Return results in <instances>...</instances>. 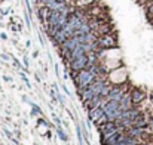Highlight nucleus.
<instances>
[{"label": "nucleus", "instance_id": "ddd939ff", "mask_svg": "<svg viewBox=\"0 0 153 145\" xmlns=\"http://www.w3.org/2000/svg\"><path fill=\"white\" fill-rule=\"evenodd\" d=\"M110 91H111V86L105 85V86L102 88V91H101V93H100V95H101L102 98H107L108 96V93H110Z\"/></svg>", "mask_w": 153, "mask_h": 145}, {"label": "nucleus", "instance_id": "9b49d317", "mask_svg": "<svg viewBox=\"0 0 153 145\" xmlns=\"http://www.w3.org/2000/svg\"><path fill=\"white\" fill-rule=\"evenodd\" d=\"M140 114V111L137 110V108H129V110H126V111H122V116H120V119H129V120H135V117ZM119 120V119H117Z\"/></svg>", "mask_w": 153, "mask_h": 145}, {"label": "nucleus", "instance_id": "20e7f679", "mask_svg": "<svg viewBox=\"0 0 153 145\" xmlns=\"http://www.w3.org/2000/svg\"><path fill=\"white\" fill-rule=\"evenodd\" d=\"M125 93H126V89H125L123 86H120V85L111 86V91H110L107 99H108V101H117V102H119L122 98L125 96Z\"/></svg>", "mask_w": 153, "mask_h": 145}, {"label": "nucleus", "instance_id": "9d476101", "mask_svg": "<svg viewBox=\"0 0 153 145\" xmlns=\"http://www.w3.org/2000/svg\"><path fill=\"white\" fill-rule=\"evenodd\" d=\"M144 132H146V129L144 127H138V126H132V127H129L128 130H126V133L128 135H131V136H134V138H141L143 135H144Z\"/></svg>", "mask_w": 153, "mask_h": 145}, {"label": "nucleus", "instance_id": "6ab92c4d", "mask_svg": "<svg viewBox=\"0 0 153 145\" xmlns=\"http://www.w3.org/2000/svg\"><path fill=\"white\" fill-rule=\"evenodd\" d=\"M24 65L28 68V61H27V58H24Z\"/></svg>", "mask_w": 153, "mask_h": 145}, {"label": "nucleus", "instance_id": "0eeeda50", "mask_svg": "<svg viewBox=\"0 0 153 145\" xmlns=\"http://www.w3.org/2000/svg\"><path fill=\"white\" fill-rule=\"evenodd\" d=\"M113 28V25L110 24V21H107V22H102L100 24L95 30H94V33L97 34V36H102V34H108L110 33V30Z\"/></svg>", "mask_w": 153, "mask_h": 145}, {"label": "nucleus", "instance_id": "39448f33", "mask_svg": "<svg viewBox=\"0 0 153 145\" xmlns=\"http://www.w3.org/2000/svg\"><path fill=\"white\" fill-rule=\"evenodd\" d=\"M132 107H134V102H132L131 92H129V93L126 92L125 96L119 101V110H120V111H126V110H129V108H132Z\"/></svg>", "mask_w": 153, "mask_h": 145}, {"label": "nucleus", "instance_id": "2eb2a0df", "mask_svg": "<svg viewBox=\"0 0 153 145\" xmlns=\"http://www.w3.org/2000/svg\"><path fill=\"white\" fill-rule=\"evenodd\" d=\"M56 132H58V136H59L62 141H67V135H65V133H64V132H62L59 127H58V130H56Z\"/></svg>", "mask_w": 153, "mask_h": 145}, {"label": "nucleus", "instance_id": "7ed1b4c3", "mask_svg": "<svg viewBox=\"0 0 153 145\" xmlns=\"http://www.w3.org/2000/svg\"><path fill=\"white\" fill-rule=\"evenodd\" d=\"M68 67H70V70L74 71V73H77V71L86 68V67H88V53L83 55V56H80V58H77V59H74V61H71V62L68 64Z\"/></svg>", "mask_w": 153, "mask_h": 145}, {"label": "nucleus", "instance_id": "1a4fd4ad", "mask_svg": "<svg viewBox=\"0 0 153 145\" xmlns=\"http://www.w3.org/2000/svg\"><path fill=\"white\" fill-rule=\"evenodd\" d=\"M67 39H68V36H67V33L64 31V28H61V30H59V31H58V33H56V34L52 37V40H53V43H55L56 46H61V45H62V43H64Z\"/></svg>", "mask_w": 153, "mask_h": 145}, {"label": "nucleus", "instance_id": "6e6552de", "mask_svg": "<svg viewBox=\"0 0 153 145\" xmlns=\"http://www.w3.org/2000/svg\"><path fill=\"white\" fill-rule=\"evenodd\" d=\"M131 96H132V102H134V105H135V104H140V102L144 101L146 92L141 91V89H132V91H131Z\"/></svg>", "mask_w": 153, "mask_h": 145}, {"label": "nucleus", "instance_id": "dca6fc26", "mask_svg": "<svg viewBox=\"0 0 153 145\" xmlns=\"http://www.w3.org/2000/svg\"><path fill=\"white\" fill-rule=\"evenodd\" d=\"M147 130H149L150 133H153V119H152V120H149V126H147Z\"/></svg>", "mask_w": 153, "mask_h": 145}, {"label": "nucleus", "instance_id": "f257e3e1", "mask_svg": "<svg viewBox=\"0 0 153 145\" xmlns=\"http://www.w3.org/2000/svg\"><path fill=\"white\" fill-rule=\"evenodd\" d=\"M71 77H73V80H74L76 85H77V93H79V95L97 79V76L92 74L88 68H83V70H80V71H77V73L73 71Z\"/></svg>", "mask_w": 153, "mask_h": 145}, {"label": "nucleus", "instance_id": "4468645a", "mask_svg": "<svg viewBox=\"0 0 153 145\" xmlns=\"http://www.w3.org/2000/svg\"><path fill=\"white\" fill-rule=\"evenodd\" d=\"M31 105H33V111H31V114L34 116V114H42V111H40V108H37L36 107V104H33V102H30Z\"/></svg>", "mask_w": 153, "mask_h": 145}, {"label": "nucleus", "instance_id": "a211bd4d", "mask_svg": "<svg viewBox=\"0 0 153 145\" xmlns=\"http://www.w3.org/2000/svg\"><path fill=\"white\" fill-rule=\"evenodd\" d=\"M39 124H45V126H48V123H46L43 119H39Z\"/></svg>", "mask_w": 153, "mask_h": 145}, {"label": "nucleus", "instance_id": "f3484780", "mask_svg": "<svg viewBox=\"0 0 153 145\" xmlns=\"http://www.w3.org/2000/svg\"><path fill=\"white\" fill-rule=\"evenodd\" d=\"M13 65H15V67H16V68H22V67H21V64H19V62H18V61H16V59H15V61H13Z\"/></svg>", "mask_w": 153, "mask_h": 145}, {"label": "nucleus", "instance_id": "423d86ee", "mask_svg": "<svg viewBox=\"0 0 153 145\" xmlns=\"http://www.w3.org/2000/svg\"><path fill=\"white\" fill-rule=\"evenodd\" d=\"M102 116H105V111L102 107H95V108H91L89 110V119L95 123L97 120H100Z\"/></svg>", "mask_w": 153, "mask_h": 145}, {"label": "nucleus", "instance_id": "f8f14e48", "mask_svg": "<svg viewBox=\"0 0 153 145\" xmlns=\"http://www.w3.org/2000/svg\"><path fill=\"white\" fill-rule=\"evenodd\" d=\"M134 126H138V127H144V129H147V126H149V120L146 119L144 114L140 113V114L135 117V120H134Z\"/></svg>", "mask_w": 153, "mask_h": 145}, {"label": "nucleus", "instance_id": "f03ea898", "mask_svg": "<svg viewBox=\"0 0 153 145\" xmlns=\"http://www.w3.org/2000/svg\"><path fill=\"white\" fill-rule=\"evenodd\" d=\"M98 45L101 49H111V48H117V37L116 34L113 33H108V34H102L97 39Z\"/></svg>", "mask_w": 153, "mask_h": 145}]
</instances>
